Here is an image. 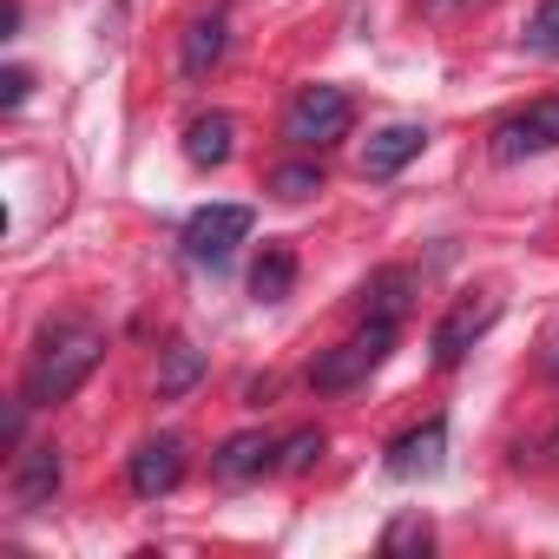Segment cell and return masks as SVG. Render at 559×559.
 Returning a JSON list of instances; mask_svg holds the SVG:
<instances>
[{
    "mask_svg": "<svg viewBox=\"0 0 559 559\" xmlns=\"http://www.w3.org/2000/svg\"><path fill=\"white\" fill-rule=\"evenodd\" d=\"M99 356H106V336H99L93 323L67 317V323H53V330L40 336V349H34V362H27L21 395H27L34 408H60V402H67V395L99 369Z\"/></svg>",
    "mask_w": 559,
    "mask_h": 559,
    "instance_id": "6da1fadb",
    "label": "cell"
},
{
    "mask_svg": "<svg viewBox=\"0 0 559 559\" xmlns=\"http://www.w3.org/2000/svg\"><path fill=\"white\" fill-rule=\"evenodd\" d=\"M349 126H356V99L343 86H304L284 112V139L297 152H323V145L349 139Z\"/></svg>",
    "mask_w": 559,
    "mask_h": 559,
    "instance_id": "7a4b0ae2",
    "label": "cell"
},
{
    "mask_svg": "<svg viewBox=\"0 0 559 559\" xmlns=\"http://www.w3.org/2000/svg\"><path fill=\"white\" fill-rule=\"evenodd\" d=\"M395 336H402V323H382V317H362V330L343 343V349H330L317 369H310V382L317 389H356V382H369L382 362H389V349H395Z\"/></svg>",
    "mask_w": 559,
    "mask_h": 559,
    "instance_id": "3957f363",
    "label": "cell"
},
{
    "mask_svg": "<svg viewBox=\"0 0 559 559\" xmlns=\"http://www.w3.org/2000/svg\"><path fill=\"white\" fill-rule=\"evenodd\" d=\"M250 224H257L250 204H204V211H191V224H185L191 263H230V250L250 237Z\"/></svg>",
    "mask_w": 559,
    "mask_h": 559,
    "instance_id": "277c9868",
    "label": "cell"
},
{
    "mask_svg": "<svg viewBox=\"0 0 559 559\" xmlns=\"http://www.w3.org/2000/svg\"><path fill=\"white\" fill-rule=\"evenodd\" d=\"M539 152H559V99H539V106L513 112L493 132V158L500 165H520V158H539Z\"/></svg>",
    "mask_w": 559,
    "mask_h": 559,
    "instance_id": "5b68a950",
    "label": "cell"
},
{
    "mask_svg": "<svg viewBox=\"0 0 559 559\" xmlns=\"http://www.w3.org/2000/svg\"><path fill=\"white\" fill-rule=\"evenodd\" d=\"M493 317H500V304H493V297H461V304L435 323V336H428L435 362H441V369H454V362H461L487 330H493Z\"/></svg>",
    "mask_w": 559,
    "mask_h": 559,
    "instance_id": "8992f818",
    "label": "cell"
},
{
    "mask_svg": "<svg viewBox=\"0 0 559 559\" xmlns=\"http://www.w3.org/2000/svg\"><path fill=\"white\" fill-rule=\"evenodd\" d=\"M441 461H448V421H441V415H428L421 428H408V435L389 448V474H395V480H435Z\"/></svg>",
    "mask_w": 559,
    "mask_h": 559,
    "instance_id": "52a82bcc",
    "label": "cell"
},
{
    "mask_svg": "<svg viewBox=\"0 0 559 559\" xmlns=\"http://www.w3.org/2000/svg\"><path fill=\"white\" fill-rule=\"evenodd\" d=\"M60 480H67V467H60V448H53V441L14 454V507H21V513H40V507L60 493Z\"/></svg>",
    "mask_w": 559,
    "mask_h": 559,
    "instance_id": "ba28073f",
    "label": "cell"
},
{
    "mask_svg": "<svg viewBox=\"0 0 559 559\" xmlns=\"http://www.w3.org/2000/svg\"><path fill=\"white\" fill-rule=\"evenodd\" d=\"M132 493L139 500H158V493H171L178 480H185V441L178 435H158V441H145L139 454H132Z\"/></svg>",
    "mask_w": 559,
    "mask_h": 559,
    "instance_id": "9c48e42d",
    "label": "cell"
},
{
    "mask_svg": "<svg viewBox=\"0 0 559 559\" xmlns=\"http://www.w3.org/2000/svg\"><path fill=\"white\" fill-rule=\"evenodd\" d=\"M421 145H428V126H408V119L369 132V145H362V178H395L402 165L421 158Z\"/></svg>",
    "mask_w": 559,
    "mask_h": 559,
    "instance_id": "30bf717a",
    "label": "cell"
},
{
    "mask_svg": "<svg viewBox=\"0 0 559 559\" xmlns=\"http://www.w3.org/2000/svg\"><path fill=\"white\" fill-rule=\"evenodd\" d=\"M276 448H284V441H270V435L243 428V435H230V441L211 454V474H217V480H257V474L276 467Z\"/></svg>",
    "mask_w": 559,
    "mask_h": 559,
    "instance_id": "8fae6325",
    "label": "cell"
},
{
    "mask_svg": "<svg viewBox=\"0 0 559 559\" xmlns=\"http://www.w3.org/2000/svg\"><path fill=\"white\" fill-rule=\"evenodd\" d=\"M224 47H230V27H224V14H198V21L185 27V47H178V67H185V80H204V73L224 60Z\"/></svg>",
    "mask_w": 559,
    "mask_h": 559,
    "instance_id": "7c38bea8",
    "label": "cell"
},
{
    "mask_svg": "<svg viewBox=\"0 0 559 559\" xmlns=\"http://www.w3.org/2000/svg\"><path fill=\"white\" fill-rule=\"evenodd\" d=\"M230 152H237V119H230V112H204V119L185 126V158H191V165L211 171V165H224Z\"/></svg>",
    "mask_w": 559,
    "mask_h": 559,
    "instance_id": "4fadbf2b",
    "label": "cell"
},
{
    "mask_svg": "<svg viewBox=\"0 0 559 559\" xmlns=\"http://www.w3.org/2000/svg\"><path fill=\"white\" fill-rule=\"evenodd\" d=\"M297 290V250L290 243H263V257L250 263V297L257 304H284Z\"/></svg>",
    "mask_w": 559,
    "mask_h": 559,
    "instance_id": "5bb4252c",
    "label": "cell"
},
{
    "mask_svg": "<svg viewBox=\"0 0 559 559\" xmlns=\"http://www.w3.org/2000/svg\"><path fill=\"white\" fill-rule=\"evenodd\" d=\"M408 290H415V276L408 270H382L362 284V317H382V323H402L408 310Z\"/></svg>",
    "mask_w": 559,
    "mask_h": 559,
    "instance_id": "9a60e30c",
    "label": "cell"
},
{
    "mask_svg": "<svg viewBox=\"0 0 559 559\" xmlns=\"http://www.w3.org/2000/svg\"><path fill=\"white\" fill-rule=\"evenodd\" d=\"M198 376H204V356L191 343H171L165 362H158V402H178L185 389H198Z\"/></svg>",
    "mask_w": 559,
    "mask_h": 559,
    "instance_id": "2e32d148",
    "label": "cell"
},
{
    "mask_svg": "<svg viewBox=\"0 0 559 559\" xmlns=\"http://www.w3.org/2000/svg\"><path fill=\"white\" fill-rule=\"evenodd\" d=\"M428 546H435L428 513H402V520H389V533H382V552H389V559H402V552H428Z\"/></svg>",
    "mask_w": 559,
    "mask_h": 559,
    "instance_id": "e0dca14e",
    "label": "cell"
},
{
    "mask_svg": "<svg viewBox=\"0 0 559 559\" xmlns=\"http://www.w3.org/2000/svg\"><path fill=\"white\" fill-rule=\"evenodd\" d=\"M323 191V165H276L270 171V198H284V204H304Z\"/></svg>",
    "mask_w": 559,
    "mask_h": 559,
    "instance_id": "ac0fdd59",
    "label": "cell"
},
{
    "mask_svg": "<svg viewBox=\"0 0 559 559\" xmlns=\"http://www.w3.org/2000/svg\"><path fill=\"white\" fill-rule=\"evenodd\" d=\"M323 448H330V435H323V428H297L284 448H276V467L304 474V467H317V461H323Z\"/></svg>",
    "mask_w": 559,
    "mask_h": 559,
    "instance_id": "d6986e66",
    "label": "cell"
},
{
    "mask_svg": "<svg viewBox=\"0 0 559 559\" xmlns=\"http://www.w3.org/2000/svg\"><path fill=\"white\" fill-rule=\"evenodd\" d=\"M526 47H533V53H559V0H539V8H533Z\"/></svg>",
    "mask_w": 559,
    "mask_h": 559,
    "instance_id": "ffe728a7",
    "label": "cell"
},
{
    "mask_svg": "<svg viewBox=\"0 0 559 559\" xmlns=\"http://www.w3.org/2000/svg\"><path fill=\"white\" fill-rule=\"evenodd\" d=\"M27 93H34V73H27V67H0V106L21 112V106H27Z\"/></svg>",
    "mask_w": 559,
    "mask_h": 559,
    "instance_id": "44dd1931",
    "label": "cell"
},
{
    "mask_svg": "<svg viewBox=\"0 0 559 559\" xmlns=\"http://www.w3.org/2000/svg\"><path fill=\"white\" fill-rule=\"evenodd\" d=\"M539 376L559 382V310H552V323H546V336H539Z\"/></svg>",
    "mask_w": 559,
    "mask_h": 559,
    "instance_id": "7402d4cb",
    "label": "cell"
},
{
    "mask_svg": "<svg viewBox=\"0 0 559 559\" xmlns=\"http://www.w3.org/2000/svg\"><path fill=\"white\" fill-rule=\"evenodd\" d=\"M428 8H454V0H428Z\"/></svg>",
    "mask_w": 559,
    "mask_h": 559,
    "instance_id": "603a6c76",
    "label": "cell"
},
{
    "mask_svg": "<svg viewBox=\"0 0 559 559\" xmlns=\"http://www.w3.org/2000/svg\"><path fill=\"white\" fill-rule=\"evenodd\" d=\"M552 454H559V435H552Z\"/></svg>",
    "mask_w": 559,
    "mask_h": 559,
    "instance_id": "cb8c5ba5",
    "label": "cell"
}]
</instances>
